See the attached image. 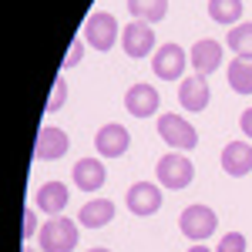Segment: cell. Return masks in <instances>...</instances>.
I'll return each mask as SVG.
<instances>
[{"label": "cell", "mask_w": 252, "mask_h": 252, "mask_svg": "<svg viewBox=\"0 0 252 252\" xmlns=\"http://www.w3.org/2000/svg\"><path fill=\"white\" fill-rule=\"evenodd\" d=\"M81 239V229L74 225V219H64V215H54L40 225L37 235V246L40 252H74Z\"/></svg>", "instance_id": "1"}, {"label": "cell", "mask_w": 252, "mask_h": 252, "mask_svg": "<svg viewBox=\"0 0 252 252\" xmlns=\"http://www.w3.org/2000/svg\"><path fill=\"white\" fill-rule=\"evenodd\" d=\"M155 175H158V185H161V189L182 192V189H189V185H192L195 165L189 161V158H185V152H168V155L158 158Z\"/></svg>", "instance_id": "2"}, {"label": "cell", "mask_w": 252, "mask_h": 252, "mask_svg": "<svg viewBox=\"0 0 252 252\" xmlns=\"http://www.w3.org/2000/svg\"><path fill=\"white\" fill-rule=\"evenodd\" d=\"M81 37H84L88 47H94V51H101V54H108V51L115 47V40H121V31H118V20L111 17V14L94 10V14H88V20H84Z\"/></svg>", "instance_id": "3"}, {"label": "cell", "mask_w": 252, "mask_h": 252, "mask_svg": "<svg viewBox=\"0 0 252 252\" xmlns=\"http://www.w3.org/2000/svg\"><path fill=\"white\" fill-rule=\"evenodd\" d=\"M158 135H161V141H165L172 152H192L195 145H198L195 125L182 115H161L158 118Z\"/></svg>", "instance_id": "4"}, {"label": "cell", "mask_w": 252, "mask_h": 252, "mask_svg": "<svg viewBox=\"0 0 252 252\" xmlns=\"http://www.w3.org/2000/svg\"><path fill=\"white\" fill-rule=\"evenodd\" d=\"M178 229H182L185 239H192V242H205L219 229V215L209 205H189V209H182V215H178Z\"/></svg>", "instance_id": "5"}, {"label": "cell", "mask_w": 252, "mask_h": 252, "mask_svg": "<svg viewBox=\"0 0 252 252\" xmlns=\"http://www.w3.org/2000/svg\"><path fill=\"white\" fill-rule=\"evenodd\" d=\"M161 202H165V195H161V185L155 182H135L128 195H125V205H128V212L138 215V219H148V215H155L161 209Z\"/></svg>", "instance_id": "6"}, {"label": "cell", "mask_w": 252, "mask_h": 252, "mask_svg": "<svg viewBox=\"0 0 252 252\" xmlns=\"http://www.w3.org/2000/svg\"><path fill=\"white\" fill-rule=\"evenodd\" d=\"M121 47H125V54L128 58H148L152 51H155V31H152V24H145V20H131L125 31H121Z\"/></svg>", "instance_id": "7"}, {"label": "cell", "mask_w": 252, "mask_h": 252, "mask_svg": "<svg viewBox=\"0 0 252 252\" xmlns=\"http://www.w3.org/2000/svg\"><path fill=\"white\" fill-rule=\"evenodd\" d=\"M185 67H192V64H189V54L178 44H161L155 51V58H152V71L161 81H178Z\"/></svg>", "instance_id": "8"}, {"label": "cell", "mask_w": 252, "mask_h": 252, "mask_svg": "<svg viewBox=\"0 0 252 252\" xmlns=\"http://www.w3.org/2000/svg\"><path fill=\"white\" fill-rule=\"evenodd\" d=\"M71 148V138L64 128H54V125H44L37 131V141H34V158L37 161H58V158L67 155Z\"/></svg>", "instance_id": "9"}, {"label": "cell", "mask_w": 252, "mask_h": 252, "mask_svg": "<svg viewBox=\"0 0 252 252\" xmlns=\"http://www.w3.org/2000/svg\"><path fill=\"white\" fill-rule=\"evenodd\" d=\"M128 145H131V135H128V128L125 125H101L94 135V148L101 158H121L128 152Z\"/></svg>", "instance_id": "10"}, {"label": "cell", "mask_w": 252, "mask_h": 252, "mask_svg": "<svg viewBox=\"0 0 252 252\" xmlns=\"http://www.w3.org/2000/svg\"><path fill=\"white\" fill-rule=\"evenodd\" d=\"M178 101H182V108L185 111H205L209 108V101H212V88H209V81L202 78V74H192V78H182V88H178Z\"/></svg>", "instance_id": "11"}, {"label": "cell", "mask_w": 252, "mask_h": 252, "mask_svg": "<svg viewBox=\"0 0 252 252\" xmlns=\"http://www.w3.org/2000/svg\"><path fill=\"white\" fill-rule=\"evenodd\" d=\"M189 64L195 67V74H212V71H219L222 67V44L212 37H202L195 40V47L189 51Z\"/></svg>", "instance_id": "12"}, {"label": "cell", "mask_w": 252, "mask_h": 252, "mask_svg": "<svg viewBox=\"0 0 252 252\" xmlns=\"http://www.w3.org/2000/svg\"><path fill=\"white\" fill-rule=\"evenodd\" d=\"M71 178H74V189H81V192H97L108 182V168L101 158H81L71 168Z\"/></svg>", "instance_id": "13"}, {"label": "cell", "mask_w": 252, "mask_h": 252, "mask_svg": "<svg viewBox=\"0 0 252 252\" xmlns=\"http://www.w3.org/2000/svg\"><path fill=\"white\" fill-rule=\"evenodd\" d=\"M161 104V94H158L152 84H131L128 94H125V108L131 118H152Z\"/></svg>", "instance_id": "14"}, {"label": "cell", "mask_w": 252, "mask_h": 252, "mask_svg": "<svg viewBox=\"0 0 252 252\" xmlns=\"http://www.w3.org/2000/svg\"><path fill=\"white\" fill-rule=\"evenodd\" d=\"M222 172L232 175V178H242V175L252 172V145L249 141H229L222 148Z\"/></svg>", "instance_id": "15"}, {"label": "cell", "mask_w": 252, "mask_h": 252, "mask_svg": "<svg viewBox=\"0 0 252 252\" xmlns=\"http://www.w3.org/2000/svg\"><path fill=\"white\" fill-rule=\"evenodd\" d=\"M67 198H71V192H67L64 182H47V185H40L37 192H34V209L47 212V219H54L58 212H64Z\"/></svg>", "instance_id": "16"}, {"label": "cell", "mask_w": 252, "mask_h": 252, "mask_svg": "<svg viewBox=\"0 0 252 252\" xmlns=\"http://www.w3.org/2000/svg\"><path fill=\"white\" fill-rule=\"evenodd\" d=\"M111 219H115V202L111 198H91V202L81 205L78 225H84V229H104V225H111Z\"/></svg>", "instance_id": "17"}, {"label": "cell", "mask_w": 252, "mask_h": 252, "mask_svg": "<svg viewBox=\"0 0 252 252\" xmlns=\"http://www.w3.org/2000/svg\"><path fill=\"white\" fill-rule=\"evenodd\" d=\"M128 14L145 24H158L168 14V0H128Z\"/></svg>", "instance_id": "18"}, {"label": "cell", "mask_w": 252, "mask_h": 252, "mask_svg": "<svg viewBox=\"0 0 252 252\" xmlns=\"http://www.w3.org/2000/svg\"><path fill=\"white\" fill-rule=\"evenodd\" d=\"M229 84H232L235 94H252V58H232Z\"/></svg>", "instance_id": "19"}, {"label": "cell", "mask_w": 252, "mask_h": 252, "mask_svg": "<svg viewBox=\"0 0 252 252\" xmlns=\"http://www.w3.org/2000/svg\"><path fill=\"white\" fill-rule=\"evenodd\" d=\"M242 0H209V17L215 24H225V27H235L239 17H242Z\"/></svg>", "instance_id": "20"}, {"label": "cell", "mask_w": 252, "mask_h": 252, "mask_svg": "<svg viewBox=\"0 0 252 252\" xmlns=\"http://www.w3.org/2000/svg\"><path fill=\"white\" fill-rule=\"evenodd\" d=\"M229 47L235 58H252V24H235L229 31Z\"/></svg>", "instance_id": "21"}, {"label": "cell", "mask_w": 252, "mask_h": 252, "mask_svg": "<svg viewBox=\"0 0 252 252\" xmlns=\"http://www.w3.org/2000/svg\"><path fill=\"white\" fill-rule=\"evenodd\" d=\"M64 101H67V81H64V74H58V78H54V91H51L47 104H44V115L61 111V104H64Z\"/></svg>", "instance_id": "22"}, {"label": "cell", "mask_w": 252, "mask_h": 252, "mask_svg": "<svg viewBox=\"0 0 252 252\" xmlns=\"http://www.w3.org/2000/svg\"><path fill=\"white\" fill-rule=\"evenodd\" d=\"M215 252H246V235L242 232H225L219 239Z\"/></svg>", "instance_id": "23"}, {"label": "cell", "mask_w": 252, "mask_h": 252, "mask_svg": "<svg viewBox=\"0 0 252 252\" xmlns=\"http://www.w3.org/2000/svg\"><path fill=\"white\" fill-rule=\"evenodd\" d=\"M84 47H88L84 37H74V40H71V47H67V54H64V64H61V67H64V71H67V67H78L81 58H84Z\"/></svg>", "instance_id": "24"}, {"label": "cell", "mask_w": 252, "mask_h": 252, "mask_svg": "<svg viewBox=\"0 0 252 252\" xmlns=\"http://www.w3.org/2000/svg\"><path fill=\"white\" fill-rule=\"evenodd\" d=\"M40 235V222H37V209H27L24 212V239L31 242V239H37Z\"/></svg>", "instance_id": "25"}, {"label": "cell", "mask_w": 252, "mask_h": 252, "mask_svg": "<svg viewBox=\"0 0 252 252\" xmlns=\"http://www.w3.org/2000/svg\"><path fill=\"white\" fill-rule=\"evenodd\" d=\"M239 128H242V135L252 141V108H246V111H242V118H239Z\"/></svg>", "instance_id": "26"}, {"label": "cell", "mask_w": 252, "mask_h": 252, "mask_svg": "<svg viewBox=\"0 0 252 252\" xmlns=\"http://www.w3.org/2000/svg\"><path fill=\"white\" fill-rule=\"evenodd\" d=\"M185 252H215V249H209V246H202V242H195L192 249H185Z\"/></svg>", "instance_id": "27"}, {"label": "cell", "mask_w": 252, "mask_h": 252, "mask_svg": "<svg viewBox=\"0 0 252 252\" xmlns=\"http://www.w3.org/2000/svg\"><path fill=\"white\" fill-rule=\"evenodd\" d=\"M91 252H111V249H101V246H97V249H91Z\"/></svg>", "instance_id": "28"}, {"label": "cell", "mask_w": 252, "mask_h": 252, "mask_svg": "<svg viewBox=\"0 0 252 252\" xmlns=\"http://www.w3.org/2000/svg\"><path fill=\"white\" fill-rule=\"evenodd\" d=\"M24 252H34V249H24Z\"/></svg>", "instance_id": "29"}]
</instances>
